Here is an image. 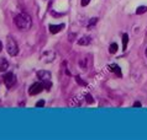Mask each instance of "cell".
Segmentation results:
<instances>
[{"label":"cell","instance_id":"1","mask_svg":"<svg viewBox=\"0 0 147 140\" xmlns=\"http://www.w3.org/2000/svg\"><path fill=\"white\" fill-rule=\"evenodd\" d=\"M14 23L15 26L21 31H26L28 28H31L32 26V20L27 14H19L15 16L14 19Z\"/></svg>","mask_w":147,"mask_h":140},{"label":"cell","instance_id":"4","mask_svg":"<svg viewBox=\"0 0 147 140\" xmlns=\"http://www.w3.org/2000/svg\"><path fill=\"white\" fill-rule=\"evenodd\" d=\"M16 82V77L13 73H7L4 75V84L6 85V87H11V86H14Z\"/></svg>","mask_w":147,"mask_h":140},{"label":"cell","instance_id":"12","mask_svg":"<svg viewBox=\"0 0 147 140\" xmlns=\"http://www.w3.org/2000/svg\"><path fill=\"white\" fill-rule=\"evenodd\" d=\"M146 11H147V6H140V7H137L136 14L141 15V14H144V12H146Z\"/></svg>","mask_w":147,"mask_h":140},{"label":"cell","instance_id":"22","mask_svg":"<svg viewBox=\"0 0 147 140\" xmlns=\"http://www.w3.org/2000/svg\"><path fill=\"white\" fill-rule=\"evenodd\" d=\"M145 53H146V57H147V48H146V52Z\"/></svg>","mask_w":147,"mask_h":140},{"label":"cell","instance_id":"3","mask_svg":"<svg viewBox=\"0 0 147 140\" xmlns=\"http://www.w3.org/2000/svg\"><path fill=\"white\" fill-rule=\"evenodd\" d=\"M43 89H45L43 84H41V82H36V84H34L31 87H28V95H31V96L38 95Z\"/></svg>","mask_w":147,"mask_h":140},{"label":"cell","instance_id":"20","mask_svg":"<svg viewBox=\"0 0 147 140\" xmlns=\"http://www.w3.org/2000/svg\"><path fill=\"white\" fill-rule=\"evenodd\" d=\"M134 107H141V103H140V102H135Z\"/></svg>","mask_w":147,"mask_h":140},{"label":"cell","instance_id":"6","mask_svg":"<svg viewBox=\"0 0 147 140\" xmlns=\"http://www.w3.org/2000/svg\"><path fill=\"white\" fill-rule=\"evenodd\" d=\"M92 65V59L90 57H84V58H82L79 60V67L83 69V70H87L89 67Z\"/></svg>","mask_w":147,"mask_h":140},{"label":"cell","instance_id":"18","mask_svg":"<svg viewBox=\"0 0 147 140\" xmlns=\"http://www.w3.org/2000/svg\"><path fill=\"white\" fill-rule=\"evenodd\" d=\"M90 3V0H82L80 1V4H82V6H87L88 4Z\"/></svg>","mask_w":147,"mask_h":140},{"label":"cell","instance_id":"16","mask_svg":"<svg viewBox=\"0 0 147 140\" xmlns=\"http://www.w3.org/2000/svg\"><path fill=\"white\" fill-rule=\"evenodd\" d=\"M76 81H77V82H78V84H80L82 86H85V85H87V84H85V82H84L83 80H82V79H80V77H79V76H77V77H76Z\"/></svg>","mask_w":147,"mask_h":140},{"label":"cell","instance_id":"10","mask_svg":"<svg viewBox=\"0 0 147 140\" xmlns=\"http://www.w3.org/2000/svg\"><path fill=\"white\" fill-rule=\"evenodd\" d=\"M117 48H119V47H117L116 43H111V44H110V48H109V52L111 53V54H115V53L117 52Z\"/></svg>","mask_w":147,"mask_h":140},{"label":"cell","instance_id":"8","mask_svg":"<svg viewBox=\"0 0 147 140\" xmlns=\"http://www.w3.org/2000/svg\"><path fill=\"white\" fill-rule=\"evenodd\" d=\"M90 43V38L89 37H82V38L78 41V44L79 46H88V44Z\"/></svg>","mask_w":147,"mask_h":140},{"label":"cell","instance_id":"19","mask_svg":"<svg viewBox=\"0 0 147 140\" xmlns=\"http://www.w3.org/2000/svg\"><path fill=\"white\" fill-rule=\"evenodd\" d=\"M45 106V101L43 100H41V101H38L37 103H36V107H43Z\"/></svg>","mask_w":147,"mask_h":140},{"label":"cell","instance_id":"14","mask_svg":"<svg viewBox=\"0 0 147 140\" xmlns=\"http://www.w3.org/2000/svg\"><path fill=\"white\" fill-rule=\"evenodd\" d=\"M96 22H98V19H96V17L92 19V20H90V22L88 23V28H92V27H93V26H94V25H95Z\"/></svg>","mask_w":147,"mask_h":140},{"label":"cell","instance_id":"5","mask_svg":"<svg viewBox=\"0 0 147 140\" xmlns=\"http://www.w3.org/2000/svg\"><path fill=\"white\" fill-rule=\"evenodd\" d=\"M51 76H52V74L50 71H47V70H40V71H37V77L41 81L51 80Z\"/></svg>","mask_w":147,"mask_h":140},{"label":"cell","instance_id":"15","mask_svg":"<svg viewBox=\"0 0 147 140\" xmlns=\"http://www.w3.org/2000/svg\"><path fill=\"white\" fill-rule=\"evenodd\" d=\"M43 86H45V89H46V90H51L52 84L50 82V80H47V81H43Z\"/></svg>","mask_w":147,"mask_h":140},{"label":"cell","instance_id":"17","mask_svg":"<svg viewBox=\"0 0 147 140\" xmlns=\"http://www.w3.org/2000/svg\"><path fill=\"white\" fill-rule=\"evenodd\" d=\"M85 97H87V98H85V100H87V102H88V103H93V102H94V100L92 98V96H90V95H87V96H85Z\"/></svg>","mask_w":147,"mask_h":140},{"label":"cell","instance_id":"2","mask_svg":"<svg viewBox=\"0 0 147 140\" xmlns=\"http://www.w3.org/2000/svg\"><path fill=\"white\" fill-rule=\"evenodd\" d=\"M6 51L10 55L15 57L16 54L19 53V46L18 43L15 42V39L13 37H7V41H6Z\"/></svg>","mask_w":147,"mask_h":140},{"label":"cell","instance_id":"7","mask_svg":"<svg viewBox=\"0 0 147 140\" xmlns=\"http://www.w3.org/2000/svg\"><path fill=\"white\" fill-rule=\"evenodd\" d=\"M64 27V25H50V32L51 33H57V32H59L62 28Z\"/></svg>","mask_w":147,"mask_h":140},{"label":"cell","instance_id":"13","mask_svg":"<svg viewBox=\"0 0 147 140\" xmlns=\"http://www.w3.org/2000/svg\"><path fill=\"white\" fill-rule=\"evenodd\" d=\"M110 69L113 70L114 73H116V74H119V75H121V73H120V68L117 67V65H115V64H113L111 67H110Z\"/></svg>","mask_w":147,"mask_h":140},{"label":"cell","instance_id":"9","mask_svg":"<svg viewBox=\"0 0 147 140\" xmlns=\"http://www.w3.org/2000/svg\"><path fill=\"white\" fill-rule=\"evenodd\" d=\"M9 68V63H7L6 59H1V61H0V73L5 71V70Z\"/></svg>","mask_w":147,"mask_h":140},{"label":"cell","instance_id":"21","mask_svg":"<svg viewBox=\"0 0 147 140\" xmlns=\"http://www.w3.org/2000/svg\"><path fill=\"white\" fill-rule=\"evenodd\" d=\"M1 49H3V43L0 42V52H1Z\"/></svg>","mask_w":147,"mask_h":140},{"label":"cell","instance_id":"11","mask_svg":"<svg viewBox=\"0 0 147 140\" xmlns=\"http://www.w3.org/2000/svg\"><path fill=\"white\" fill-rule=\"evenodd\" d=\"M127 43H129V36L127 35H124L122 36V49H126V47H127Z\"/></svg>","mask_w":147,"mask_h":140}]
</instances>
